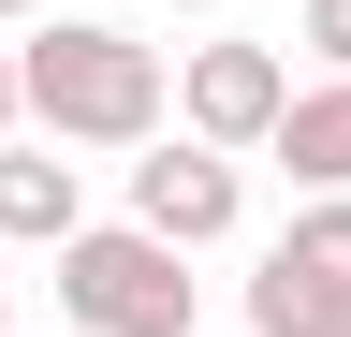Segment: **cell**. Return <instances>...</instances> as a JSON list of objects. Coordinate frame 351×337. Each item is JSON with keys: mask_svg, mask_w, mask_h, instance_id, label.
<instances>
[{"mask_svg": "<svg viewBox=\"0 0 351 337\" xmlns=\"http://www.w3.org/2000/svg\"><path fill=\"white\" fill-rule=\"evenodd\" d=\"M278 264H307V279H351V191H293Z\"/></svg>", "mask_w": 351, "mask_h": 337, "instance_id": "ba28073f", "label": "cell"}, {"mask_svg": "<svg viewBox=\"0 0 351 337\" xmlns=\"http://www.w3.org/2000/svg\"><path fill=\"white\" fill-rule=\"evenodd\" d=\"M278 103H293V59H278V45H249V30H219V45L176 59V132L219 147V161H249L263 132H278Z\"/></svg>", "mask_w": 351, "mask_h": 337, "instance_id": "3957f363", "label": "cell"}, {"mask_svg": "<svg viewBox=\"0 0 351 337\" xmlns=\"http://www.w3.org/2000/svg\"><path fill=\"white\" fill-rule=\"evenodd\" d=\"M249 337H351V279H307L263 249V279H249Z\"/></svg>", "mask_w": 351, "mask_h": 337, "instance_id": "52a82bcc", "label": "cell"}, {"mask_svg": "<svg viewBox=\"0 0 351 337\" xmlns=\"http://www.w3.org/2000/svg\"><path fill=\"white\" fill-rule=\"evenodd\" d=\"M0 337H15V279H0Z\"/></svg>", "mask_w": 351, "mask_h": 337, "instance_id": "4fadbf2b", "label": "cell"}, {"mask_svg": "<svg viewBox=\"0 0 351 337\" xmlns=\"http://www.w3.org/2000/svg\"><path fill=\"white\" fill-rule=\"evenodd\" d=\"M293 45L322 59V73H351V0H307V30H293Z\"/></svg>", "mask_w": 351, "mask_h": 337, "instance_id": "9c48e42d", "label": "cell"}, {"mask_svg": "<svg viewBox=\"0 0 351 337\" xmlns=\"http://www.w3.org/2000/svg\"><path fill=\"white\" fill-rule=\"evenodd\" d=\"M0 132H29V103H15V45H0Z\"/></svg>", "mask_w": 351, "mask_h": 337, "instance_id": "30bf717a", "label": "cell"}, {"mask_svg": "<svg viewBox=\"0 0 351 337\" xmlns=\"http://www.w3.org/2000/svg\"><path fill=\"white\" fill-rule=\"evenodd\" d=\"M29 15H44V0H0V30H29Z\"/></svg>", "mask_w": 351, "mask_h": 337, "instance_id": "8fae6325", "label": "cell"}, {"mask_svg": "<svg viewBox=\"0 0 351 337\" xmlns=\"http://www.w3.org/2000/svg\"><path fill=\"white\" fill-rule=\"evenodd\" d=\"M59 323L73 337H205V279L147 220H88L59 249Z\"/></svg>", "mask_w": 351, "mask_h": 337, "instance_id": "7a4b0ae2", "label": "cell"}, {"mask_svg": "<svg viewBox=\"0 0 351 337\" xmlns=\"http://www.w3.org/2000/svg\"><path fill=\"white\" fill-rule=\"evenodd\" d=\"M234 205H249V176H234L219 147H191V132L132 147V220H147L161 249H219V235H234Z\"/></svg>", "mask_w": 351, "mask_h": 337, "instance_id": "277c9868", "label": "cell"}, {"mask_svg": "<svg viewBox=\"0 0 351 337\" xmlns=\"http://www.w3.org/2000/svg\"><path fill=\"white\" fill-rule=\"evenodd\" d=\"M73 235H88V176H73V147L0 132V249H73Z\"/></svg>", "mask_w": 351, "mask_h": 337, "instance_id": "5b68a950", "label": "cell"}, {"mask_svg": "<svg viewBox=\"0 0 351 337\" xmlns=\"http://www.w3.org/2000/svg\"><path fill=\"white\" fill-rule=\"evenodd\" d=\"M15 103H29L44 147H161L176 73H161V45H132V30H103V15H29Z\"/></svg>", "mask_w": 351, "mask_h": 337, "instance_id": "6da1fadb", "label": "cell"}, {"mask_svg": "<svg viewBox=\"0 0 351 337\" xmlns=\"http://www.w3.org/2000/svg\"><path fill=\"white\" fill-rule=\"evenodd\" d=\"M161 15H219V0H161Z\"/></svg>", "mask_w": 351, "mask_h": 337, "instance_id": "7c38bea8", "label": "cell"}, {"mask_svg": "<svg viewBox=\"0 0 351 337\" xmlns=\"http://www.w3.org/2000/svg\"><path fill=\"white\" fill-rule=\"evenodd\" d=\"M263 161H278L293 191H351V73L293 89V103H278V132H263Z\"/></svg>", "mask_w": 351, "mask_h": 337, "instance_id": "8992f818", "label": "cell"}]
</instances>
